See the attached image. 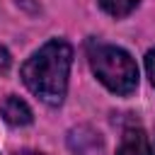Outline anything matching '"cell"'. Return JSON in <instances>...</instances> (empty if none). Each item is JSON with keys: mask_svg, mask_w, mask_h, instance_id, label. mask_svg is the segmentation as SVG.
<instances>
[{"mask_svg": "<svg viewBox=\"0 0 155 155\" xmlns=\"http://www.w3.org/2000/svg\"><path fill=\"white\" fill-rule=\"evenodd\" d=\"M70 63H73V48L65 41L53 39L44 44L22 65V80L41 102L56 107L65 97Z\"/></svg>", "mask_w": 155, "mask_h": 155, "instance_id": "1", "label": "cell"}, {"mask_svg": "<svg viewBox=\"0 0 155 155\" xmlns=\"http://www.w3.org/2000/svg\"><path fill=\"white\" fill-rule=\"evenodd\" d=\"M90 65L94 75L116 94H131L138 87L136 61L124 48L107 44H90Z\"/></svg>", "mask_w": 155, "mask_h": 155, "instance_id": "2", "label": "cell"}, {"mask_svg": "<svg viewBox=\"0 0 155 155\" xmlns=\"http://www.w3.org/2000/svg\"><path fill=\"white\" fill-rule=\"evenodd\" d=\"M68 145L75 155H102V138L87 126L73 128L68 136Z\"/></svg>", "mask_w": 155, "mask_h": 155, "instance_id": "3", "label": "cell"}, {"mask_svg": "<svg viewBox=\"0 0 155 155\" xmlns=\"http://www.w3.org/2000/svg\"><path fill=\"white\" fill-rule=\"evenodd\" d=\"M116 155H150V145H148V136L140 128H126L119 143Z\"/></svg>", "mask_w": 155, "mask_h": 155, "instance_id": "4", "label": "cell"}, {"mask_svg": "<svg viewBox=\"0 0 155 155\" xmlns=\"http://www.w3.org/2000/svg\"><path fill=\"white\" fill-rule=\"evenodd\" d=\"M0 111H2V119L7 124H12V126H27V124H31V109L19 97H7L0 104Z\"/></svg>", "mask_w": 155, "mask_h": 155, "instance_id": "5", "label": "cell"}, {"mask_svg": "<svg viewBox=\"0 0 155 155\" xmlns=\"http://www.w3.org/2000/svg\"><path fill=\"white\" fill-rule=\"evenodd\" d=\"M138 2H140V0H99L102 10L109 12L111 17H126Z\"/></svg>", "mask_w": 155, "mask_h": 155, "instance_id": "6", "label": "cell"}, {"mask_svg": "<svg viewBox=\"0 0 155 155\" xmlns=\"http://www.w3.org/2000/svg\"><path fill=\"white\" fill-rule=\"evenodd\" d=\"M145 68H148V75H150V80H153V85H155V48L148 51V56H145Z\"/></svg>", "mask_w": 155, "mask_h": 155, "instance_id": "7", "label": "cell"}, {"mask_svg": "<svg viewBox=\"0 0 155 155\" xmlns=\"http://www.w3.org/2000/svg\"><path fill=\"white\" fill-rule=\"evenodd\" d=\"M7 68H10V53H7V48L0 46V73H5Z\"/></svg>", "mask_w": 155, "mask_h": 155, "instance_id": "8", "label": "cell"}, {"mask_svg": "<svg viewBox=\"0 0 155 155\" xmlns=\"http://www.w3.org/2000/svg\"><path fill=\"white\" fill-rule=\"evenodd\" d=\"M17 155H39V153H34V150H22V153H17Z\"/></svg>", "mask_w": 155, "mask_h": 155, "instance_id": "9", "label": "cell"}]
</instances>
